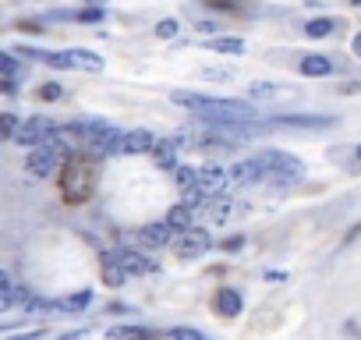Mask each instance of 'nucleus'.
Wrapping results in <instances>:
<instances>
[{"label":"nucleus","mask_w":361,"mask_h":340,"mask_svg":"<svg viewBox=\"0 0 361 340\" xmlns=\"http://www.w3.org/2000/svg\"><path fill=\"white\" fill-rule=\"evenodd\" d=\"M92 305V291H75V294H68V298H57L54 301V308L57 312H85Z\"/></svg>","instance_id":"20"},{"label":"nucleus","mask_w":361,"mask_h":340,"mask_svg":"<svg viewBox=\"0 0 361 340\" xmlns=\"http://www.w3.org/2000/svg\"><path fill=\"white\" fill-rule=\"evenodd\" d=\"M68 159V152H64V142H57V138H50V142H43V145H36V149H29V159H25V170L32 178H50L54 170L61 166Z\"/></svg>","instance_id":"5"},{"label":"nucleus","mask_w":361,"mask_h":340,"mask_svg":"<svg viewBox=\"0 0 361 340\" xmlns=\"http://www.w3.org/2000/svg\"><path fill=\"white\" fill-rule=\"evenodd\" d=\"M110 259L124 269V273H135V277H142V273H152L156 266H152V259H145L142 252H135V248H114L110 252Z\"/></svg>","instance_id":"8"},{"label":"nucleus","mask_w":361,"mask_h":340,"mask_svg":"<svg viewBox=\"0 0 361 340\" xmlns=\"http://www.w3.org/2000/svg\"><path fill=\"white\" fill-rule=\"evenodd\" d=\"M177 29H180V25H177L173 18H163V22L156 25V36H159V40H173V36H177Z\"/></svg>","instance_id":"29"},{"label":"nucleus","mask_w":361,"mask_h":340,"mask_svg":"<svg viewBox=\"0 0 361 340\" xmlns=\"http://www.w3.org/2000/svg\"><path fill=\"white\" fill-rule=\"evenodd\" d=\"M333 29H336V18H312V22L305 25V36H312V40H326Z\"/></svg>","instance_id":"25"},{"label":"nucleus","mask_w":361,"mask_h":340,"mask_svg":"<svg viewBox=\"0 0 361 340\" xmlns=\"http://www.w3.org/2000/svg\"><path fill=\"white\" fill-rule=\"evenodd\" d=\"M54 135H57V124H54L50 117H29L25 124H18L15 142H18V145H25V149H36V145L50 142Z\"/></svg>","instance_id":"6"},{"label":"nucleus","mask_w":361,"mask_h":340,"mask_svg":"<svg viewBox=\"0 0 361 340\" xmlns=\"http://www.w3.org/2000/svg\"><path fill=\"white\" fill-rule=\"evenodd\" d=\"M202 78H209V82H227V78H234V71H231V68H206Z\"/></svg>","instance_id":"30"},{"label":"nucleus","mask_w":361,"mask_h":340,"mask_svg":"<svg viewBox=\"0 0 361 340\" xmlns=\"http://www.w3.org/2000/svg\"><path fill=\"white\" fill-rule=\"evenodd\" d=\"M99 269H103V284H106V287H121V284H124V277H128V273L110 259V252H103V255H99Z\"/></svg>","instance_id":"22"},{"label":"nucleus","mask_w":361,"mask_h":340,"mask_svg":"<svg viewBox=\"0 0 361 340\" xmlns=\"http://www.w3.org/2000/svg\"><path fill=\"white\" fill-rule=\"evenodd\" d=\"M75 135L85 142V149L99 152V156H117V145H121V128H114L110 121L103 117H89L82 124H75Z\"/></svg>","instance_id":"4"},{"label":"nucleus","mask_w":361,"mask_h":340,"mask_svg":"<svg viewBox=\"0 0 361 340\" xmlns=\"http://www.w3.org/2000/svg\"><path fill=\"white\" fill-rule=\"evenodd\" d=\"M241 308H245V301H241V294H238L234 287H220V291L213 294V312H216V315H224V319H238Z\"/></svg>","instance_id":"11"},{"label":"nucleus","mask_w":361,"mask_h":340,"mask_svg":"<svg viewBox=\"0 0 361 340\" xmlns=\"http://www.w3.org/2000/svg\"><path fill=\"white\" fill-rule=\"evenodd\" d=\"M68 61L78 71H103V57L92 54V50H68Z\"/></svg>","instance_id":"18"},{"label":"nucleus","mask_w":361,"mask_h":340,"mask_svg":"<svg viewBox=\"0 0 361 340\" xmlns=\"http://www.w3.org/2000/svg\"><path fill=\"white\" fill-rule=\"evenodd\" d=\"M173 178H177V188H180V195H188L192 188H199V166L177 163V166H173Z\"/></svg>","instance_id":"21"},{"label":"nucleus","mask_w":361,"mask_h":340,"mask_svg":"<svg viewBox=\"0 0 361 340\" xmlns=\"http://www.w3.org/2000/svg\"><path fill=\"white\" fill-rule=\"evenodd\" d=\"M350 50H354V57H361V32L350 40Z\"/></svg>","instance_id":"35"},{"label":"nucleus","mask_w":361,"mask_h":340,"mask_svg":"<svg viewBox=\"0 0 361 340\" xmlns=\"http://www.w3.org/2000/svg\"><path fill=\"white\" fill-rule=\"evenodd\" d=\"M195 29H199V32H216V29H220V25H216V22H199V25H195Z\"/></svg>","instance_id":"33"},{"label":"nucleus","mask_w":361,"mask_h":340,"mask_svg":"<svg viewBox=\"0 0 361 340\" xmlns=\"http://www.w3.org/2000/svg\"><path fill=\"white\" fill-rule=\"evenodd\" d=\"M166 336H170V340H206L199 329H185V326H173Z\"/></svg>","instance_id":"28"},{"label":"nucleus","mask_w":361,"mask_h":340,"mask_svg":"<svg viewBox=\"0 0 361 340\" xmlns=\"http://www.w3.org/2000/svg\"><path fill=\"white\" fill-rule=\"evenodd\" d=\"M61 96H64V89H61V85H54V82L39 89V99H61Z\"/></svg>","instance_id":"31"},{"label":"nucleus","mask_w":361,"mask_h":340,"mask_svg":"<svg viewBox=\"0 0 361 340\" xmlns=\"http://www.w3.org/2000/svg\"><path fill=\"white\" fill-rule=\"evenodd\" d=\"M18 131V117L15 114H0V138H15Z\"/></svg>","instance_id":"27"},{"label":"nucleus","mask_w":361,"mask_h":340,"mask_svg":"<svg viewBox=\"0 0 361 340\" xmlns=\"http://www.w3.org/2000/svg\"><path fill=\"white\" fill-rule=\"evenodd\" d=\"M25 305L29 301V291L22 287V284H15L4 269H0V308H11V305Z\"/></svg>","instance_id":"13"},{"label":"nucleus","mask_w":361,"mask_h":340,"mask_svg":"<svg viewBox=\"0 0 361 340\" xmlns=\"http://www.w3.org/2000/svg\"><path fill=\"white\" fill-rule=\"evenodd\" d=\"M238 248H245V238H241V234L231 238V241H224V252H238Z\"/></svg>","instance_id":"32"},{"label":"nucleus","mask_w":361,"mask_h":340,"mask_svg":"<svg viewBox=\"0 0 361 340\" xmlns=\"http://www.w3.org/2000/svg\"><path fill=\"white\" fill-rule=\"evenodd\" d=\"M177 156H180V142H177V138H156L152 159H156L159 170H173V166H177Z\"/></svg>","instance_id":"12"},{"label":"nucleus","mask_w":361,"mask_h":340,"mask_svg":"<svg viewBox=\"0 0 361 340\" xmlns=\"http://www.w3.org/2000/svg\"><path fill=\"white\" fill-rule=\"evenodd\" d=\"M85 4H92V8H96V4H103V0H85Z\"/></svg>","instance_id":"36"},{"label":"nucleus","mask_w":361,"mask_h":340,"mask_svg":"<svg viewBox=\"0 0 361 340\" xmlns=\"http://www.w3.org/2000/svg\"><path fill=\"white\" fill-rule=\"evenodd\" d=\"M262 163H266V185L269 188H290L305 178V163L283 149H259Z\"/></svg>","instance_id":"3"},{"label":"nucleus","mask_w":361,"mask_h":340,"mask_svg":"<svg viewBox=\"0 0 361 340\" xmlns=\"http://www.w3.org/2000/svg\"><path fill=\"white\" fill-rule=\"evenodd\" d=\"M18 75H22V64H18L11 54L0 50V78H18Z\"/></svg>","instance_id":"26"},{"label":"nucleus","mask_w":361,"mask_h":340,"mask_svg":"<svg viewBox=\"0 0 361 340\" xmlns=\"http://www.w3.org/2000/svg\"><path fill=\"white\" fill-rule=\"evenodd\" d=\"M206 47H209L213 54H231V57L245 54V40H238V36H216V40H209Z\"/></svg>","instance_id":"23"},{"label":"nucleus","mask_w":361,"mask_h":340,"mask_svg":"<svg viewBox=\"0 0 361 340\" xmlns=\"http://www.w3.org/2000/svg\"><path fill=\"white\" fill-rule=\"evenodd\" d=\"M138 241L145 245V248H163V245H170L173 241V231L159 220V224H145L142 231H138Z\"/></svg>","instance_id":"14"},{"label":"nucleus","mask_w":361,"mask_h":340,"mask_svg":"<svg viewBox=\"0 0 361 340\" xmlns=\"http://www.w3.org/2000/svg\"><path fill=\"white\" fill-rule=\"evenodd\" d=\"M152 145H156V135H152V131H145V128H138V131H128V135H121V145H117V156H135V152H152Z\"/></svg>","instance_id":"10"},{"label":"nucleus","mask_w":361,"mask_h":340,"mask_svg":"<svg viewBox=\"0 0 361 340\" xmlns=\"http://www.w3.org/2000/svg\"><path fill=\"white\" fill-rule=\"evenodd\" d=\"M170 103L185 107L192 114H199L202 121H231V124H248L259 117V110L248 103V99H213V96H202V92H185L177 89L170 92Z\"/></svg>","instance_id":"1"},{"label":"nucleus","mask_w":361,"mask_h":340,"mask_svg":"<svg viewBox=\"0 0 361 340\" xmlns=\"http://www.w3.org/2000/svg\"><path fill=\"white\" fill-rule=\"evenodd\" d=\"M354 156H357V159H361V149H357V152H354Z\"/></svg>","instance_id":"38"},{"label":"nucleus","mask_w":361,"mask_h":340,"mask_svg":"<svg viewBox=\"0 0 361 340\" xmlns=\"http://www.w3.org/2000/svg\"><path fill=\"white\" fill-rule=\"evenodd\" d=\"M110 340H156V333L145 326H114Z\"/></svg>","instance_id":"24"},{"label":"nucleus","mask_w":361,"mask_h":340,"mask_svg":"<svg viewBox=\"0 0 361 340\" xmlns=\"http://www.w3.org/2000/svg\"><path fill=\"white\" fill-rule=\"evenodd\" d=\"M177 255L180 259H195V255H206L209 248H213V238H209V231L206 227H192V231H185L177 238Z\"/></svg>","instance_id":"7"},{"label":"nucleus","mask_w":361,"mask_h":340,"mask_svg":"<svg viewBox=\"0 0 361 340\" xmlns=\"http://www.w3.org/2000/svg\"><path fill=\"white\" fill-rule=\"evenodd\" d=\"M92 185H96V166L85 159V156H68L61 163V178H57V188H61V199L68 206H82L89 195H92Z\"/></svg>","instance_id":"2"},{"label":"nucleus","mask_w":361,"mask_h":340,"mask_svg":"<svg viewBox=\"0 0 361 340\" xmlns=\"http://www.w3.org/2000/svg\"><path fill=\"white\" fill-rule=\"evenodd\" d=\"M350 4H354V8H361V0H350Z\"/></svg>","instance_id":"37"},{"label":"nucleus","mask_w":361,"mask_h":340,"mask_svg":"<svg viewBox=\"0 0 361 340\" xmlns=\"http://www.w3.org/2000/svg\"><path fill=\"white\" fill-rule=\"evenodd\" d=\"M298 68H301L305 78H326V75H333V61L322 57V54H305Z\"/></svg>","instance_id":"15"},{"label":"nucleus","mask_w":361,"mask_h":340,"mask_svg":"<svg viewBox=\"0 0 361 340\" xmlns=\"http://www.w3.org/2000/svg\"><path fill=\"white\" fill-rule=\"evenodd\" d=\"M333 117H315V114H301V117H276L269 121V128H329Z\"/></svg>","instance_id":"16"},{"label":"nucleus","mask_w":361,"mask_h":340,"mask_svg":"<svg viewBox=\"0 0 361 340\" xmlns=\"http://www.w3.org/2000/svg\"><path fill=\"white\" fill-rule=\"evenodd\" d=\"M231 4H238V0H231Z\"/></svg>","instance_id":"39"},{"label":"nucleus","mask_w":361,"mask_h":340,"mask_svg":"<svg viewBox=\"0 0 361 340\" xmlns=\"http://www.w3.org/2000/svg\"><path fill=\"white\" fill-rule=\"evenodd\" d=\"M199 188L206 195H224L227 192V166H220V163L199 166Z\"/></svg>","instance_id":"9"},{"label":"nucleus","mask_w":361,"mask_h":340,"mask_svg":"<svg viewBox=\"0 0 361 340\" xmlns=\"http://www.w3.org/2000/svg\"><path fill=\"white\" fill-rule=\"evenodd\" d=\"M354 238H361V224H354V231H347V238H343V245H350Z\"/></svg>","instance_id":"34"},{"label":"nucleus","mask_w":361,"mask_h":340,"mask_svg":"<svg viewBox=\"0 0 361 340\" xmlns=\"http://www.w3.org/2000/svg\"><path fill=\"white\" fill-rule=\"evenodd\" d=\"M173 234H185V231H192L195 224H192V210L188 206H170V213H166V220H163Z\"/></svg>","instance_id":"17"},{"label":"nucleus","mask_w":361,"mask_h":340,"mask_svg":"<svg viewBox=\"0 0 361 340\" xmlns=\"http://www.w3.org/2000/svg\"><path fill=\"white\" fill-rule=\"evenodd\" d=\"M248 96L259 103V99H283V96H294V89H283V85H273V82H255L248 85Z\"/></svg>","instance_id":"19"}]
</instances>
